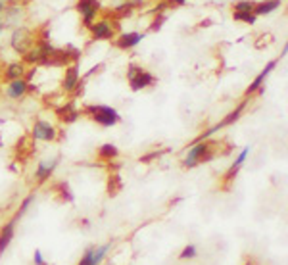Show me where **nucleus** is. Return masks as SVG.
<instances>
[{
	"label": "nucleus",
	"instance_id": "obj_1",
	"mask_svg": "<svg viewBox=\"0 0 288 265\" xmlns=\"http://www.w3.org/2000/svg\"><path fill=\"white\" fill-rule=\"evenodd\" d=\"M85 113L89 115L92 121H96L102 127H113L121 121L119 111L113 110L111 106H102V104H89L85 108Z\"/></svg>",
	"mask_w": 288,
	"mask_h": 265
},
{
	"label": "nucleus",
	"instance_id": "obj_2",
	"mask_svg": "<svg viewBox=\"0 0 288 265\" xmlns=\"http://www.w3.org/2000/svg\"><path fill=\"white\" fill-rule=\"evenodd\" d=\"M127 81H129L131 90L138 92V90H142V88L152 87L156 83V77L148 71V69L136 66V64H129V67H127Z\"/></svg>",
	"mask_w": 288,
	"mask_h": 265
},
{
	"label": "nucleus",
	"instance_id": "obj_3",
	"mask_svg": "<svg viewBox=\"0 0 288 265\" xmlns=\"http://www.w3.org/2000/svg\"><path fill=\"white\" fill-rule=\"evenodd\" d=\"M211 158H213V154H209V146H208V142H206V140H202V142H194V144L190 146V150H188L186 158L183 159V165H184L186 169H192V167H196L198 163L209 161Z\"/></svg>",
	"mask_w": 288,
	"mask_h": 265
},
{
	"label": "nucleus",
	"instance_id": "obj_4",
	"mask_svg": "<svg viewBox=\"0 0 288 265\" xmlns=\"http://www.w3.org/2000/svg\"><path fill=\"white\" fill-rule=\"evenodd\" d=\"M246 104H248V100H242L235 110L231 111V113H227L225 117H223L221 121L217 123V125H213V127H209L206 132H202L198 138H196V142H202V140H208L211 134H215V132L219 131V129H225V127H229V125H233V123H236L238 119H240V115H242L244 108H246Z\"/></svg>",
	"mask_w": 288,
	"mask_h": 265
},
{
	"label": "nucleus",
	"instance_id": "obj_5",
	"mask_svg": "<svg viewBox=\"0 0 288 265\" xmlns=\"http://www.w3.org/2000/svg\"><path fill=\"white\" fill-rule=\"evenodd\" d=\"M110 250H111V242L98 244V246H89V248L85 250L81 262L77 265H100L106 260V256H108Z\"/></svg>",
	"mask_w": 288,
	"mask_h": 265
},
{
	"label": "nucleus",
	"instance_id": "obj_6",
	"mask_svg": "<svg viewBox=\"0 0 288 265\" xmlns=\"http://www.w3.org/2000/svg\"><path fill=\"white\" fill-rule=\"evenodd\" d=\"M31 136H33L35 140H41V142H52V140H56V136H58V129H56L50 121L39 119V121H35L33 129H31Z\"/></svg>",
	"mask_w": 288,
	"mask_h": 265
},
{
	"label": "nucleus",
	"instance_id": "obj_7",
	"mask_svg": "<svg viewBox=\"0 0 288 265\" xmlns=\"http://www.w3.org/2000/svg\"><path fill=\"white\" fill-rule=\"evenodd\" d=\"M75 8H77V12L83 18V25L90 27L94 23V20H96L98 12H100V2L98 0H77Z\"/></svg>",
	"mask_w": 288,
	"mask_h": 265
},
{
	"label": "nucleus",
	"instance_id": "obj_8",
	"mask_svg": "<svg viewBox=\"0 0 288 265\" xmlns=\"http://www.w3.org/2000/svg\"><path fill=\"white\" fill-rule=\"evenodd\" d=\"M10 43H12V48H14L16 52H20V54H25V52H27V50L33 46V41H31V33H29L25 27H18V29H14Z\"/></svg>",
	"mask_w": 288,
	"mask_h": 265
},
{
	"label": "nucleus",
	"instance_id": "obj_9",
	"mask_svg": "<svg viewBox=\"0 0 288 265\" xmlns=\"http://www.w3.org/2000/svg\"><path fill=\"white\" fill-rule=\"evenodd\" d=\"M92 39L96 41H110L113 39V23L110 20H98L89 27Z\"/></svg>",
	"mask_w": 288,
	"mask_h": 265
},
{
	"label": "nucleus",
	"instance_id": "obj_10",
	"mask_svg": "<svg viewBox=\"0 0 288 265\" xmlns=\"http://www.w3.org/2000/svg\"><path fill=\"white\" fill-rule=\"evenodd\" d=\"M277 64H279V60H271V62H267V66L263 67V69H262V73H260V75H258V77H256L252 83H250V87L246 88V92H244V94H246V96H252L254 92L262 90L263 83H265V79L269 77V75H271V71L277 67Z\"/></svg>",
	"mask_w": 288,
	"mask_h": 265
},
{
	"label": "nucleus",
	"instance_id": "obj_11",
	"mask_svg": "<svg viewBox=\"0 0 288 265\" xmlns=\"http://www.w3.org/2000/svg\"><path fill=\"white\" fill-rule=\"evenodd\" d=\"M29 90V81L22 77V79H14V81H10L8 85H6V96L8 98H12V100H20L25 96V92Z\"/></svg>",
	"mask_w": 288,
	"mask_h": 265
},
{
	"label": "nucleus",
	"instance_id": "obj_12",
	"mask_svg": "<svg viewBox=\"0 0 288 265\" xmlns=\"http://www.w3.org/2000/svg\"><path fill=\"white\" fill-rule=\"evenodd\" d=\"M142 39H144L142 33L131 31V33H121V35L115 39V44H117L121 50H131V48H134V46H138Z\"/></svg>",
	"mask_w": 288,
	"mask_h": 265
},
{
	"label": "nucleus",
	"instance_id": "obj_13",
	"mask_svg": "<svg viewBox=\"0 0 288 265\" xmlns=\"http://www.w3.org/2000/svg\"><path fill=\"white\" fill-rule=\"evenodd\" d=\"M77 87H79V67H77V64H73V66H67L66 71H64L62 88L66 92H73Z\"/></svg>",
	"mask_w": 288,
	"mask_h": 265
},
{
	"label": "nucleus",
	"instance_id": "obj_14",
	"mask_svg": "<svg viewBox=\"0 0 288 265\" xmlns=\"http://www.w3.org/2000/svg\"><path fill=\"white\" fill-rule=\"evenodd\" d=\"M56 167H58V159H52V161H39V165H37V169H35V179H37V183L39 185H43L46 183L52 173L56 171Z\"/></svg>",
	"mask_w": 288,
	"mask_h": 265
},
{
	"label": "nucleus",
	"instance_id": "obj_15",
	"mask_svg": "<svg viewBox=\"0 0 288 265\" xmlns=\"http://www.w3.org/2000/svg\"><path fill=\"white\" fill-rule=\"evenodd\" d=\"M14 235H16V219H10L0 229V256L6 252V248L14 240Z\"/></svg>",
	"mask_w": 288,
	"mask_h": 265
},
{
	"label": "nucleus",
	"instance_id": "obj_16",
	"mask_svg": "<svg viewBox=\"0 0 288 265\" xmlns=\"http://www.w3.org/2000/svg\"><path fill=\"white\" fill-rule=\"evenodd\" d=\"M283 6V0H263V2H256L254 6V14L258 18L262 16H271L275 10H279Z\"/></svg>",
	"mask_w": 288,
	"mask_h": 265
},
{
	"label": "nucleus",
	"instance_id": "obj_17",
	"mask_svg": "<svg viewBox=\"0 0 288 265\" xmlns=\"http://www.w3.org/2000/svg\"><path fill=\"white\" fill-rule=\"evenodd\" d=\"M248 154H250V146H246L242 152L238 154V158H236V161L227 169V173H225V183H233L235 181V177L238 175V171H240V167L244 165V161H246V158H248Z\"/></svg>",
	"mask_w": 288,
	"mask_h": 265
},
{
	"label": "nucleus",
	"instance_id": "obj_18",
	"mask_svg": "<svg viewBox=\"0 0 288 265\" xmlns=\"http://www.w3.org/2000/svg\"><path fill=\"white\" fill-rule=\"evenodd\" d=\"M4 75H6V79H8V81L22 79L23 75H25V64H23V62H12L10 66L6 67Z\"/></svg>",
	"mask_w": 288,
	"mask_h": 265
},
{
	"label": "nucleus",
	"instance_id": "obj_19",
	"mask_svg": "<svg viewBox=\"0 0 288 265\" xmlns=\"http://www.w3.org/2000/svg\"><path fill=\"white\" fill-rule=\"evenodd\" d=\"M58 117H60L62 121H66V123H71V121H75V119L79 117V111H77L73 102H67L64 108L58 110Z\"/></svg>",
	"mask_w": 288,
	"mask_h": 265
},
{
	"label": "nucleus",
	"instance_id": "obj_20",
	"mask_svg": "<svg viewBox=\"0 0 288 265\" xmlns=\"http://www.w3.org/2000/svg\"><path fill=\"white\" fill-rule=\"evenodd\" d=\"M98 156H100L102 159H115V158L119 156V150H117L115 144L106 142V144H102V146L98 148Z\"/></svg>",
	"mask_w": 288,
	"mask_h": 265
},
{
	"label": "nucleus",
	"instance_id": "obj_21",
	"mask_svg": "<svg viewBox=\"0 0 288 265\" xmlns=\"http://www.w3.org/2000/svg\"><path fill=\"white\" fill-rule=\"evenodd\" d=\"M233 20L235 22H242L246 25H256L258 16L254 12H233Z\"/></svg>",
	"mask_w": 288,
	"mask_h": 265
},
{
	"label": "nucleus",
	"instance_id": "obj_22",
	"mask_svg": "<svg viewBox=\"0 0 288 265\" xmlns=\"http://www.w3.org/2000/svg\"><path fill=\"white\" fill-rule=\"evenodd\" d=\"M254 6H256L254 0H238L235 2L233 12H254Z\"/></svg>",
	"mask_w": 288,
	"mask_h": 265
},
{
	"label": "nucleus",
	"instance_id": "obj_23",
	"mask_svg": "<svg viewBox=\"0 0 288 265\" xmlns=\"http://www.w3.org/2000/svg\"><path fill=\"white\" fill-rule=\"evenodd\" d=\"M33 200H35V194H29L27 198H23L22 206H20V210L16 212V215H14V219H16V221H18V219H22L23 215L27 213V210H29V206L33 204Z\"/></svg>",
	"mask_w": 288,
	"mask_h": 265
},
{
	"label": "nucleus",
	"instance_id": "obj_24",
	"mask_svg": "<svg viewBox=\"0 0 288 265\" xmlns=\"http://www.w3.org/2000/svg\"><path fill=\"white\" fill-rule=\"evenodd\" d=\"M198 256V248L194 246V244H188V246H184L183 248V252H181V260H194Z\"/></svg>",
	"mask_w": 288,
	"mask_h": 265
},
{
	"label": "nucleus",
	"instance_id": "obj_25",
	"mask_svg": "<svg viewBox=\"0 0 288 265\" xmlns=\"http://www.w3.org/2000/svg\"><path fill=\"white\" fill-rule=\"evenodd\" d=\"M58 190L62 192V200H64V202H73V200H75V196H73V192H71V188H69L67 183H60V185H58Z\"/></svg>",
	"mask_w": 288,
	"mask_h": 265
},
{
	"label": "nucleus",
	"instance_id": "obj_26",
	"mask_svg": "<svg viewBox=\"0 0 288 265\" xmlns=\"http://www.w3.org/2000/svg\"><path fill=\"white\" fill-rule=\"evenodd\" d=\"M33 264H35V265H48V264H46V260L43 258V254H41V250H35V256H33Z\"/></svg>",
	"mask_w": 288,
	"mask_h": 265
},
{
	"label": "nucleus",
	"instance_id": "obj_27",
	"mask_svg": "<svg viewBox=\"0 0 288 265\" xmlns=\"http://www.w3.org/2000/svg\"><path fill=\"white\" fill-rule=\"evenodd\" d=\"M159 154H161V152H152V154L144 156V158H140V163H148V161H152L154 158H159Z\"/></svg>",
	"mask_w": 288,
	"mask_h": 265
},
{
	"label": "nucleus",
	"instance_id": "obj_28",
	"mask_svg": "<svg viewBox=\"0 0 288 265\" xmlns=\"http://www.w3.org/2000/svg\"><path fill=\"white\" fill-rule=\"evenodd\" d=\"M163 22H165V16H161L159 20H156L154 25H152V29H154V31H156V29H159V27H161V23H163Z\"/></svg>",
	"mask_w": 288,
	"mask_h": 265
},
{
	"label": "nucleus",
	"instance_id": "obj_29",
	"mask_svg": "<svg viewBox=\"0 0 288 265\" xmlns=\"http://www.w3.org/2000/svg\"><path fill=\"white\" fill-rule=\"evenodd\" d=\"M169 2H171V4H175V6H184L188 0H169Z\"/></svg>",
	"mask_w": 288,
	"mask_h": 265
},
{
	"label": "nucleus",
	"instance_id": "obj_30",
	"mask_svg": "<svg viewBox=\"0 0 288 265\" xmlns=\"http://www.w3.org/2000/svg\"><path fill=\"white\" fill-rule=\"evenodd\" d=\"M4 8H6V6H4V0H0V14L4 12Z\"/></svg>",
	"mask_w": 288,
	"mask_h": 265
},
{
	"label": "nucleus",
	"instance_id": "obj_31",
	"mask_svg": "<svg viewBox=\"0 0 288 265\" xmlns=\"http://www.w3.org/2000/svg\"><path fill=\"white\" fill-rule=\"evenodd\" d=\"M2 29H4V22H2V18H0V33H2Z\"/></svg>",
	"mask_w": 288,
	"mask_h": 265
}]
</instances>
